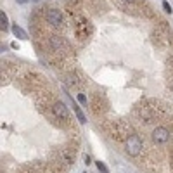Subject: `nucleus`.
I'll return each mask as SVG.
<instances>
[{"instance_id": "nucleus-10", "label": "nucleus", "mask_w": 173, "mask_h": 173, "mask_svg": "<svg viewBox=\"0 0 173 173\" xmlns=\"http://www.w3.org/2000/svg\"><path fill=\"white\" fill-rule=\"evenodd\" d=\"M7 28H9V24H7V14L2 11V12H0V30L7 31Z\"/></svg>"}, {"instance_id": "nucleus-18", "label": "nucleus", "mask_w": 173, "mask_h": 173, "mask_svg": "<svg viewBox=\"0 0 173 173\" xmlns=\"http://www.w3.org/2000/svg\"><path fill=\"white\" fill-rule=\"evenodd\" d=\"M33 2H40V0H33Z\"/></svg>"}, {"instance_id": "nucleus-16", "label": "nucleus", "mask_w": 173, "mask_h": 173, "mask_svg": "<svg viewBox=\"0 0 173 173\" xmlns=\"http://www.w3.org/2000/svg\"><path fill=\"white\" fill-rule=\"evenodd\" d=\"M126 4H135V2H137V0H125Z\"/></svg>"}, {"instance_id": "nucleus-1", "label": "nucleus", "mask_w": 173, "mask_h": 173, "mask_svg": "<svg viewBox=\"0 0 173 173\" xmlns=\"http://www.w3.org/2000/svg\"><path fill=\"white\" fill-rule=\"evenodd\" d=\"M104 130L109 133V137L116 142H126L130 135H133V128L126 121H109L104 125Z\"/></svg>"}, {"instance_id": "nucleus-15", "label": "nucleus", "mask_w": 173, "mask_h": 173, "mask_svg": "<svg viewBox=\"0 0 173 173\" xmlns=\"http://www.w3.org/2000/svg\"><path fill=\"white\" fill-rule=\"evenodd\" d=\"M163 7H164V11H166V12H171V7H170V4L166 2V0L163 2Z\"/></svg>"}, {"instance_id": "nucleus-14", "label": "nucleus", "mask_w": 173, "mask_h": 173, "mask_svg": "<svg viewBox=\"0 0 173 173\" xmlns=\"http://www.w3.org/2000/svg\"><path fill=\"white\" fill-rule=\"evenodd\" d=\"M78 102H82L83 106H86V97H85V94H78Z\"/></svg>"}, {"instance_id": "nucleus-4", "label": "nucleus", "mask_w": 173, "mask_h": 173, "mask_svg": "<svg viewBox=\"0 0 173 173\" xmlns=\"http://www.w3.org/2000/svg\"><path fill=\"white\" fill-rule=\"evenodd\" d=\"M90 108H92V112H94V116H102L104 112L108 111V100H106V97L100 94H94L90 99Z\"/></svg>"}, {"instance_id": "nucleus-2", "label": "nucleus", "mask_w": 173, "mask_h": 173, "mask_svg": "<svg viewBox=\"0 0 173 173\" xmlns=\"http://www.w3.org/2000/svg\"><path fill=\"white\" fill-rule=\"evenodd\" d=\"M50 112H52V121H57L59 125L66 126V128H73V118H71V112L69 109L66 108L64 102H61V100H54L50 104Z\"/></svg>"}, {"instance_id": "nucleus-8", "label": "nucleus", "mask_w": 173, "mask_h": 173, "mask_svg": "<svg viewBox=\"0 0 173 173\" xmlns=\"http://www.w3.org/2000/svg\"><path fill=\"white\" fill-rule=\"evenodd\" d=\"M152 140H154L156 144H159V146L166 144L170 140V130L164 128V126H158V128L152 132Z\"/></svg>"}, {"instance_id": "nucleus-9", "label": "nucleus", "mask_w": 173, "mask_h": 173, "mask_svg": "<svg viewBox=\"0 0 173 173\" xmlns=\"http://www.w3.org/2000/svg\"><path fill=\"white\" fill-rule=\"evenodd\" d=\"M154 42L159 45V47H163V45H166L168 43V35L163 33L161 30H156L154 31Z\"/></svg>"}, {"instance_id": "nucleus-6", "label": "nucleus", "mask_w": 173, "mask_h": 173, "mask_svg": "<svg viewBox=\"0 0 173 173\" xmlns=\"http://www.w3.org/2000/svg\"><path fill=\"white\" fill-rule=\"evenodd\" d=\"M45 19L54 28H62L64 26V17H62V12L59 9H49L47 14H45Z\"/></svg>"}, {"instance_id": "nucleus-11", "label": "nucleus", "mask_w": 173, "mask_h": 173, "mask_svg": "<svg viewBox=\"0 0 173 173\" xmlns=\"http://www.w3.org/2000/svg\"><path fill=\"white\" fill-rule=\"evenodd\" d=\"M12 31H14V35H16L17 38H23V40H26V38H28V35H26L24 31H23L21 28L17 26V24H14V26H12Z\"/></svg>"}, {"instance_id": "nucleus-17", "label": "nucleus", "mask_w": 173, "mask_h": 173, "mask_svg": "<svg viewBox=\"0 0 173 173\" xmlns=\"http://www.w3.org/2000/svg\"><path fill=\"white\" fill-rule=\"evenodd\" d=\"M17 2H19V4H26V2H28V0H17Z\"/></svg>"}, {"instance_id": "nucleus-13", "label": "nucleus", "mask_w": 173, "mask_h": 173, "mask_svg": "<svg viewBox=\"0 0 173 173\" xmlns=\"http://www.w3.org/2000/svg\"><path fill=\"white\" fill-rule=\"evenodd\" d=\"M97 168H99V171H100V173H109L108 166H106L104 163H100V161H97Z\"/></svg>"}, {"instance_id": "nucleus-12", "label": "nucleus", "mask_w": 173, "mask_h": 173, "mask_svg": "<svg viewBox=\"0 0 173 173\" xmlns=\"http://www.w3.org/2000/svg\"><path fill=\"white\" fill-rule=\"evenodd\" d=\"M73 109H74V112H76V116H78V120H80V123H85L86 120H85V114L82 112V109L78 108L76 104H73Z\"/></svg>"}, {"instance_id": "nucleus-5", "label": "nucleus", "mask_w": 173, "mask_h": 173, "mask_svg": "<svg viewBox=\"0 0 173 173\" xmlns=\"http://www.w3.org/2000/svg\"><path fill=\"white\" fill-rule=\"evenodd\" d=\"M49 43H50V49L56 52L57 56L64 57V56H68V54H69V45H68V42H66L62 36L54 35V36L49 38Z\"/></svg>"}, {"instance_id": "nucleus-3", "label": "nucleus", "mask_w": 173, "mask_h": 173, "mask_svg": "<svg viewBox=\"0 0 173 173\" xmlns=\"http://www.w3.org/2000/svg\"><path fill=\"white\" fill-rule=\"evenodd\" d=\"M142 149H144V142H142V138L138 137L137 133L130 135V137L126 138V142H125V151L128 152L130 156H133V158L140 156V154H142Z\"/></svg>"}, {"instance_id": "nucleus-7", "label": "nucleus", "mask_w": 173, "mask_h": 173, "mask_svg": "<svg viewBox=\"0 0 173 173\" xmlns=\"http://www.w3.org/2000/svg\"><path fill=\"white\" fill-rule=\"evenodd\" d=\"M74 31H76L78 38H86V36H90V33H92V24L82 17V19L76 23V26H74Z\"/></svg>"}]
</instances>
